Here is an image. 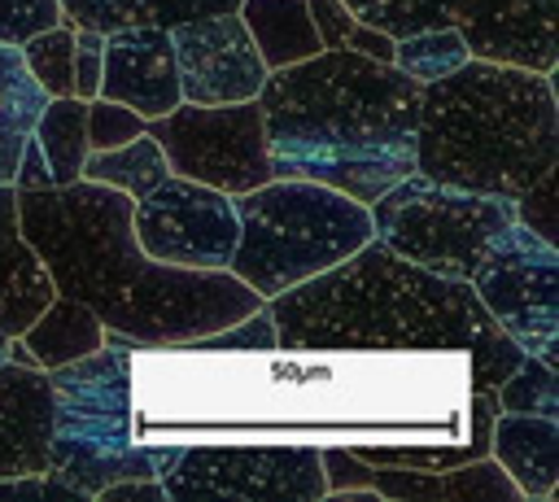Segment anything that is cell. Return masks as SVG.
Here are the masks:
<instances>
[{
    "label": "cell",
    "instance_id": "obj_30",
    "mask_svg": "<svg viewBox=\"0 0 559 502\" xmlns=\"http://www.w3.org/2000/svg\"><path fill=\"white\" fill-rule=\"evenodd\" d=\"M144 131V118L118 100H105V96H92L87 100V153L92 148H118L127 140H135Z\"/></svg>",
    "mask_w": 559,
    "mask_h": 502
},
{
    "label": "cell",
    "instance_id": "obj_29",
    "mask_svg": "<svg viewBox=\"0 0 559 502\" xmlns=\"http://www.w3.org/2000/svg\"><path fill=\"white\" fill-rule=\"evenodd\" d=\"M179 349H218V354H245V349L258 354L262 349V354H271L275 349V327H271L266 301L258 310H249L245 319H236V323H227V327H218L210 336H197V340H188Z\"/></svg>",
    "mask_w": 559,
    "mask_h": 502
},
{
    "label": "cell",
    "instance_id": "obj_5",
    "mask_svg": "<svg viewBox=\"0 0 559 502\" xmlns=\"http://www.w3.org/2000/svg\"><path fill=\"white\" fill-rule=\"evenodd\" d=\"M236 249L227 271L262 301L336 266L371 240L362 201L314 179H266L231 196Z\"/></svg>",
    "mask_w": 559,
    "mask_h": 502
},
{
    "label": "cell",
    "instance_id": "obj_10",
    "mask_svg": "<svg viewBox=\"0 0 559 502\" xmlns=\"http://www.w3.org/2000/svg\"><path fill=\"white\" fill-rule=\"evenodd\" d=\"M476 301L493 323L546 367L559 371V249L520 218L507 223L472 271Z\"/></svg>",
    "mask_w": 559,
    "mask_h": 502
},
{
    "label": "cell",
    "instance_id": "obj_34",
    "mask_svg": "<svg viewBox=\"0 0 559 502\" xmlns=\"http://www.w3.org/2000/svg\"><path fill=\"white\" fill-rule=\"evenodd\" d=\"M13 188H17V192H44V188H52L48 162H44V153H39V144H35L31 135H26V144H22V153H17Z\"/></svg>",
    "mask_w": 559,
    "mask_h": 502
},
{
    "label": "cell",
    "instance_id": "obj_22",
    "mask_svg": "<svg viewBox=\"0 0 559 502\" xmlns=\"http://www.w3.org/2000/svg\"><path fill=\"white\" fill-rule=\"evenodd\" d=\"M48 92L35 83V74L22 61L17 44H0V183H13L17 153L44 109Z\"/></svg>",
    "mask_w": 559,
    "mask_h": 502
},
{
    "label": "cell",
    "instance_id": "obj_2",
    "mask_svg": "<svg viewBox=\"0 0 559 502\" xmlns=\"http://www.w3.org/2000/svg\"><path fill=\"white\" fill-rule=\"evenodd\" d=\"M275 349L288 354H463L476 389H498L524 349L493 323L467 279L437 275L376 236L336 266L266 301Z\"/></svg>",
    "mask_w": 559,
    "mask_h": 502
},
{
    "label": "cell",
    "instance_id": "obj_6",
    "mask_svg": "<svg viewBox=\"0 0 559 502\" xmlns=\"http://www.w3.org/2000/svg\"><path fill=\"white\" fill-rule=\"evenodd\" d=\"M135 345L105 332V345L52 367V437L48 471L83 498L114 480L157 476L153 454L135 441Z\"/></svg>",
    "mask_w": 559,
    "mask_h": 502
},
{
    "label": "cell",
    "instance_id": "obj_8",
    "mask_svg": "<svg viewBox=\"0 0 559 502\" xmlns=\"http://www.w3.org/2000/svg\"><path fill=\"white\" fill-rule=\"evenodd\" d=\"M367 26L402 39L454 26L472 57L550 74L559 65V0H345Z\"/></svg>",
    "mask_w": 559,
    "mask_h": 502
},
{
    "label": "cell",
    "instance_id": "obj_25",
    "mask_svg": "<svg viewBox=\"0 0 559 502\" xmlns=\"http://www.w3.org/2000/svg\"><path fill=\"white\" fill-rule=\"evenodd\" d=\"M467 57L472 52L454 26H432V31H415V35L393 39V65L402 74H411L415 83H432V79L459 70Z\"/></svg>",
    "mask_w": 559,
    "mask_h": 502
},
{
    "label": "cell",
    "instance_id": "obj_26",
    "mask_svg": "<svg viewBox=\"0 0 559 502\" xmlns=\"http://www.w3.org/2000/svg\"><path fill=\"white\" fill-rule=\"evenodd\" d=\"M22 61L48 96H74V22H52L22 44Z\"/></svg>",
    "mask_w": 559,
    "mask_h": 502
},
{
    "label": "cell",
    "instance_id": "obj_17",
    "mask_svg": "<svg viewBox=\"0 0 559 502\" xmlns=\"http://www.w3.org/2000/svg\"><path fill=\"white\" fill-rule=\"evenodd\" d=\"M489 458L511 476L524 498H555L559 485V419L498 410L489 428Z\"/></svg>",
    "mask_w": 559,
    "mask_h": 502
},
{
    "label": "cell",
    "instance_id": "obj_7",
    "mask_svg": "<svg viewBox=\"0 0 559 502\" xmlns=\"http://www.w3.org/2000/svg\"><path fill=\"white\" fill-rule=\"evenodd\" d=\"M367 214H371V236L393 253L437 275L472 279L489 240L507 223H515V201L432 183L419 170H411L406 179L384 188L367 205Z\"/></svg>",
    "mask_w": 559,
    "mask_h": 502
},
{
    "label": "cell",
    "instance_id": "obj_28",
    "mask_svg": "<svg viewBox=\"0 0 559 502\" xmlns=\"http://www.w3.org/2000/svg\"><path fill=\"white\" fill-rule=\"evenodd\" d=\"M498 410H524V415H550L559 419V380L555 367H546L542 358H528L493 389Z\"/></svg>",
    "mask_w": 559,
    "mask_h": 502
},
{
    "label": "cell",
    "instance_id": "obj_33",
    "mask_svg": "<svg viewBox=\"0 0 559 502\" xmlns=\"http://www.w3.org/2000/svg\"><path fill=\"white\" fill-rule=\"evenodd\" d=\"M100 48H105V35L100 31L74 26V96L79 100H92L96 96V83H100Z\"/></svg>",
    "mask_w": 559,
    "mask_h": 502
},
{
    "label": "cell",
    "instance_id": "obj_23",
    "mask_svg": "<svg viewBox=\"0 0 559 502\" xmlns=\"http://www.w3.org/2000/svg\"><path fill=\"white\" fill-rule=\"evenodd\" d=\"M31 140L39 144V153L48 162L52 188L74 183L83 175V157H87V100L48 96L31 127Z\"/></svg>",
    "mask_w": 559,
    "mask_h": 502
},
{
    "label": "cell",
    "instance_id": "obj_3",
    "mask_svg": "<svg viewBox=\"0 0 559 502\" xmlns=\"http://www.w3.org/2000/svg\"><path fill=\"white\" fill-rule=\"evenodd\" d=\"M271 179H314L362 205L415 170L419 83L393 61L323 48L258 87Z\"/></svg>",
    "mask_w": 559,
    "mask_h": 502
},
{
    "label": "cell",
    "instance_id": "obj_24",
    "mask_svg": "<svg viewBox=\"0 0 559 502\" xmlns=\"http://www.w3.org/2000/svg\"><path fill=\"white\" fill-rule=\"evenodd\" d=\"M166 175H170V166H166L157 140L140 131L135 140H127V144H118V148H92V153L83 157V175H79V179L118 188V192H127L131 201H140V196H144L153 183H162Z\"/></svg>",
    "mask_w": 559,
    "mask_h": 502
},
{
    "label": "cell",
    "instance_id": "obj_4",
    "mask_svg": "<svg viewBox=\"0 0 559 502\" xmlns=\"http://www.w3.org/2000/svg\"><path fill=\"white\" fill-rule=\"evenodd\" d=\"M555 166V74L467 57L459 70L419 83L415 170L424 179L515 201Z\"/></svg>",
    "mask_w": 559,
    "mask_h": 502
},
{
    "label": "cell",
    "instance_id": "obj_31",
    "mask_svg": "<svg viewBox=\"0 0 559 502\" xmlns=\"http://www.w3.org/2000/svg\"><path fill=\"white\" fill-rule=\"evenodd\" d=\"M52 22H61L57 0H0V44H22Z\"/></svg>",
    "mask_w": 559,
    "mask_h": 502
},
{
    "label": "cell",
    "instance_id": "obj_20",
    "mask_svg": "<svg viewBox=\"0 0 559 502\" xmlns=\"http://www.w3.org/2000/svg\"><path fill=\"white\" fill-rule=\"evenodd\" d=\"M17 336H22V345L31 349L35 367H44V371L66 367V362H74V358H83V354H92V349L105 345L100 319H96L83 301L61 297V292H52V301H48Z\"/></svg>",
    "mask_w": 559,
    "mask_h": 502
},
{
    "label": "cell",
    "instance_id": "obj_36",
    "mask_svg": "<svg viewBox=\"0 0 559 502\" xmlns=\"http://www.w3.org/2000/svg\"><path fill=\"white\" fill-rule=\"evenodd\" d=\"M4 354H9V332L0 327V362H4Z\"/></svg>",
    "mask_w": 559,
    "mask_h": 502
},
{
    "label": "cell",
    "instance_id": "obj_19",
    "mask_svg": "<svg viewBox=\"0 0 559 502\" xmlns=\"http://www.w3.org/2000/svg\"><path fill=\"white\" fill-rule=\"evenodd\" d=\"M236 13L245 22L258 57L266 61V70H280V65L323 52L306 0H240Z\"/></svg>",
    "mask_w": 559,
    "mask_h": 502
},
{
    "label": "cell",
    "instance_id": "obj_14",
    "mask_svg": "<svg viewBox=\"0 0 559 502\" xmlns=\"http://www.w3.org/2000/svg\"><path fill=\"white\" fill-rule=\"evenodd\" d=\"M96 96L135 109L140 118H162L179 105V70L170 35L162 26H122L105 35Z\"/></svg>",
    "mask_w": 559,
    "mask_h": 502
},
{
    "label": "cell",
    "instance_id": "obj_11",
    "mask_svg": "<svg viewBox=\"0 0 559 502\" xmlns=\"http://www.w3.org/2000/svg\"><path fill=\"white\" fill-rule=\"evenodd\" d=\"M144 135L157 140L170 175L210 183L227 196L249 192V188L271 179L258 96L253 100H231V105L179 100L170 113L144 118Z\"/></svg>",
    "mask_w": 559,
    "mask_h": 502
},
{
    "label": "cell",
    "instance_id": "obj_21",
    "mask_svg": "<svg viewBox=\"0 0 559 502\" xmlns=\"http://www.w3.org/2000/svg\"><path fill=\"white\" fill-rule=\"evenodd\" d=\"M61 17L83 26V31H122V26H162L170 31L175 22L205 17V13H227L240 0H57Z\"/></svg>",
    "mask_w": 559,
    "mask_h": 502
},
{
    "label": "cell",
    "instance_id": "obj_35",
    "mask_svg": "<svg viewBox=\"0 0 559 502\" xmlns=\"http://www.w3.org/2000/svg\"><path fill=\"white\" fill-rule=\"evenodd\" d=\"M96 498H100V502H166L157 476H148V480H114V485H105Z\"/></svg>",
    "mask_w": 559,
    "mask_h": 502
},
{
    "label": "cell",
    "instance_id": "obj_15",
    "mask_svg": "<svg viewBox=\"0 0 559 502\" xmlns=\"http://www.w3.org/2000/svg\"><path fill=\"white\" fill-rule=\"evenodd\" d=\"M52 375L44 367L0 362V476L48 471Z\"/></svg>",
    "mask_w": 559,
    "mask_h": 502
},
{
    "label": "cell",
    "instance_id": "obj_12",
    "mask_svg": "<svg viewBox=\"0 0 559 502\" xmlns=\"http://www.w3.org/2000/svg\"><path fill=\"white\" fill-rule=\"evenodd\" d=\"M131 231L140 249L166 266L227 271L236 249V210L227 192L166 175L140 201H131Z\"/></svg>",
    "mask_w": 559,
    "mask_h": 502
},
{
    "label": "cell",
    "instance_id": "obj_13",
    "mask_svg": "<svg viewBox=\"0 0 559 502\" xmlns=\"http://www.w3.org/2000/svg\"><path fill=\"white\" fill-rule=\"evenodd\" d=\"M166 35H170L175 70H179V100L231 105V100L258 96L266 79V61L258 57L236 9L175 22Z\"/></svg>",
    "mask_w": 559,
    "mask_h": 502
},
{
    "label": "cell",
    "instance_id": "obj_18",
    "mask_svg": "<svg viewBox=\"0 0 559 502\" xmlns=\"http://www.w3.org/2000/svg\"><path fill=\"white\" fill-rule=\"evenodd\" d=\"M52 301V279L17 227V188L0 183V327L17 336Z\"/></svg>",
    "mask_w": 559,
    "mask_h": 502
},
{
    "label": "cell",
    "instance_id": "obj_27",
    "mask_svg": "<svg viewBox=\"0 0 559 502\" xmlns=\"http://www.w3.org/2000/svg\"><path fill=\"white\" fill-rule=\"evenodd\" d=\"M306 4H310V22L323 48H354L376 61H393V35L367 26L345 0H306Z\"/></svg>",
    "mask_w": 559,
    "mask_h": 502
},
{
    "label": "cell",
    "instance_id": "obj_32",
    "mask_svg": "<svg viewBox=\"0 0 559 502\" xmlns=\"http://www.w3.org/2000/svg\"><path fill=\"white\" fill-rule=\"evenodd\" d=\"M555 188H559V166L550 175H542L524 196H515V218L524 227H533L537 236L555 240V227H559V214H555Z\"/></svg>",
    "mask_w": 559,
    "mask_h": 502
},
{
    "label": "cell",
    "instance_id": "obj_1",
    "mask_svg": "<svg viewBox=\"0 0 559 502\" xmlns=\"http://www.w3.org/2000/svg\"><path fill=\"white\" fill-rule=\"evenodd\" d=\"M17 227L44 262L52 292L83 301L105 332L127 336L135 349H179L262 306L231 271L148 258L131 231V196L105 183L74 179L17 192Z\"/></svg>",
    "mask_w": 559,
    "mask_h": 502
},
{
    "label": "cell",
    "instance_id": "obj_16",
    "mask_svg": "<svg viewBox=\"0 0 559 502\" xmlns=\"http://www.w3.org/2000/svg\"><path fill=\"white\" fill-rule=\"evenodd\" d=\"M367 489L393 502H524L511 476L489 458H467L463 467H393L367 463Z\"/></svg>",
    "mask_w": 559,
    "mask_h": 502
},
{
    "label": "cell",
    "instance_id": "obj_9",
    "mask_svg": "<svg viewBox=\"0 0 559 502\" xmlns=\"http://www.w3.org/2000/svg\"><path fill=\"white\" fill-rule=\"evenodd\" d=\"M175 502H323L319 445H183L157 471Z\"/></svg>",
    "mask_w": 559,
    "mask_h": 502
}]
</instances>
